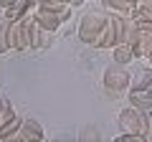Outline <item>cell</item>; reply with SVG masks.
<instances>
[{
	"label": "cell",
	"mask_w": 152,
	"mask_h": 142,
	"mask_svg": "<svg viewBox=\"0 0 152 142\" xmlns=\"http://www.w3.org/2000/svg\"><path fill=\"white\" fill-rule=\"evenodd\" d=\"M36 8H38V0H15L10 8H5V13H3V15H5L8 20H20V18L31 15Z\"/></svg>",
	"instance_id": "5"
},
{
	"label": "cell",
	"mask_w": 152,
	"mask_h": 142,
	"mask_svg": "<svg viewBox=\"0 0 152 142\" xmlns=\"http://www.w3.org/2000/svg\"><path fill=\"white\" fill-rule=\"evenodd\" d=\"M152 86V66H147L145 71H142V76L137 84H132V89H150Z\"/></svg>",
	"instance_id": "16"
},
{
	"label": "cell",
	"mask_w": 152,
	"mask_h": 142,
	"mask_svg": "<svg viewBox=\"0 0 152 142\" xmlns=\"http://www.w3.org/2000/svg\"><path fill=\"white\" fill-rule=\"evenodd\" d=\"M140 114H142V109H137V107L129 104L124 112H119V119H117V122H119V130L122 132H140L142 130V117ZM140 135H142V132H140Z\"/></svg>",
	"instance_id": "3"
},
{
	"label": "cell",
	"mask_w": 152,
	"mask_h": 142,
	"mask_svg": "<svg viewBox=\"0 0 152 142\" xmlns=\"http://www.w3.org/2000/svg\"><path fill=\"white\" fill-rule=\"evenodd\" d=\"M8 26H10V20H3L0 23V56L5 53V51H10V38H8Z\"/></svg>",
	"instance_id": "14"
},
{
	"label": "cell",
	"mask_w": 152,
	"mask_h": 142,
	"mask_svg": "<svg viewBox=\"0 0 152 142\" xmlns=\"http://www.w3.org/2000/svg\"><path fill=\"white\" fill-rule=\"evenodd\" d=\"M112 56H114V64H129L132 59H134V51H132L129 43H119V46H114L112 48Z\"/></svg>",
	"instance_id": "11"
},
{
	"label": "cell",
	"mask_w": 152,
	"mask_h": 142,
	"mask_svg": "<svg viewBox=\"0 0 152 142\" xmlns=\"http://www.w3.org/2000/svg\"><path fill=\"white\" fill-rule=\"evenodd\" d=\"M142 135L147 137V140H152V109H142Z\"/></svg>",
	"instance_id": "15"
},
{
	"label": "cell",
	"mask_w": 152,
	"mask_h": 142,
	"mask_svg": "<svg viewBox=\"0 0 152 142\" xmlns=\"http://www.w3.org/2000/svg\"><path fill=\"white\" fill-rule=\"evenodd\" d=\"M20 124H23V119L20 117H13V119H8V122H3L0 124V142H5V140H10L13 135H15L18 130H20Z\"/></svg>",
	"instance_id": "12"
},
{
	"label": "cell",
	"mask_w": 152,
	"mask_h": 142,
	"mask_svg": "<svg viewBox=\"0 0 152 142\" xmlns=\"http://www.w3.org/2000/svg\"><path fill=\"white\" fill-rule=\"evenodd\" d=\"M13 3H15V0H0V8H3V10H5V8H10Z\"/></svg>",
	"instance_id": "19"
},
{
	"label": "cell",
	"mask_w": 152,
	"mask_h": 142,
	"mask_svg": "<svg viewBox=\"0 0 152 142\" xmlns=\"http://www.w3.org/2000/svg\"><path fill=\"white\" fill-rule=\"evenodd\" d=\"M147 91H150V97H152V86H150V89H147Z\"/></svg>",
	"instance_id": "23"
},
{
	"label": "cell",
	"mask_w": 152,
	"mask_h": 142,
	"mask_svg": "<svg viewBox=\"0 0 152 142\" xmlns=\"http://www.w3.org/2000/svg\"><path fill=\"white\" fill-rule=\"evenodd\" d=\"M3 20H5V15H0V23H3Z\"/></svg>",
	"instance_id": "22"
},
{
	"label": "cell",
	"mask_w": 152,
	"mask_h": 142,
	"mask_svg": "<svg viewBox=\"0 0 152 142\" xmlns=\"http://www.w3.org/2000/svg\"><path fill=\"white\" fill-rule=\"evenodd\" d=\"M104 20H107V10H89V13H84V18L79 20V38H81L86 46L99 48Z\"/></svg>",
	"instance_id": "1"
},
{
	"label": "cell",
	"mask_w": 152,
	"mask_h": 142,
	"mask_svg": "<svg viewBox=\"0 0 152 142\" xmlns=\"http://www.w3.org/2000/svg\"><path fill=\"white\" fill-rule=\"evenodd\" d=\"M132 20H134V26L140 28L142 33H152V20H147V18H140V15H134Z\"/></svg>",
	"instance_id": "17"
},
{
	"label": "cell",
	"mask_w": 152,
	"mask_h": 142,
	"mask_svg": "<svg viewBox=\"0 0 152 142\" xmlns=\"http://www.w3.org/2000/svg\"><path fill=\"white\" fill-rule=\"evenodd\" d=\"M61 3H66V5H71V3H74V0H61Z\"/></svg>",
	"instance_id": "21"
},
{
	"label": "cell",
	"mask_w": 152,
	"mask_h": 142,
	"mask_svg": "<svg viewBox=\"0 0 152 142\" xmlns=\"http://www.w3.org/2000/svg\"><path fill=\"white\" fill-rule=\"evenodd\" d=\"M51 43H53V33L46 31V28H41L36 23V18H33V23H31V51L48 48Z\"/></svg>",
	"instance_id": "4"
},
{
	"label": "cell",
	"mask_w": 152,
	"mask_h": 142,
	"mask_svg": "<svg viewBox=\"0 0 152 142\" xmlns=\"http://www.w3.org/2000/svg\"><path fill=\"white\" fill-rule=\"evenodd\" d=\"M127 102L137 109H152V97L147 89H129L127 91Z\"/></svg>",
	"instance_id": "9"
},
{
	"label": "cell",
	"mask_w": 152,
	"mask_h": 142,
	"mask_svg": "<svg viewBox=\"0 0 152 142\" xmlns=\"http://www.w3.org/2000/svg\"><path fill=\"white\" fill-rule=\"evenodd\" d=\"M33 18H36V23H38L41 28H46V31H51V33H56V31L61 28V23H64L58 13H51V10H38V8L33 10Z\"/></svg>",
	"instance_id": "7"
},
{
	"label": "cell",
	"mask_w": 152,
	"mask_h": 142,
	"mask_svg": "<svg viewBox=\"0 0 152 142\" xmlns=\"http://www.w3.org/2000/svg\"><path fill=\"white\" fill-rule=\"evenodd\" d=\"M102 8L122 18H132V13L137 10V0H102Z\"/></svg>",
	"instance_id": "6"
},
{
	"label": "cell",
	"mask_w": 152,
	"mask_h": 142,
	"mask_svg": "<svg viewBox=\"0 0 152 142\" xmlns=\"http://www.w3.org/2000/svg\"><path fill=\"white\" fill-rule=\"evenodd\" d=\"M66 3H61V0H38V10H51V13H61L66 10Z\"/></svg>",
	"instance_id": "13"
},
{
	"label": "cell",
	"mask_w": 152,
	"mask_h": 142,
	"mask_svg": "<svg viewBox=\"0 0 152 142\" xmlns=\"http://www.w3.org/2000/svg\"><path fill=\"white\" fill-rule=\"evenodd\" d=\"M132 51H134V59H147L152 53V33H142L140 41L132 46Z\"/></svg>",
	"instance_id": "10"
},
{
	"label": "cell",
	"mask_w": 152,
	"mask_h": 142,
	"mask_svg": "<svg viewBox=\"0 0 152 142\" xmlns=\"http://www.w3.org/2000/svg\"><path fill=\"white\" fill-rule=\"evenodd\" d=\"M20 137H23V142H43V140H46V132H43V127L38 124V122L23 119V124H20Z\"/></svg>",
	"instance_id": "8"
},
{
	"label": "cell",
	"mask_w": 152,
	"mask_h": 142,
	"mask_svg": "<svg viewBox=\"0 0 152 142\" xmlns=\"http://www.w3.org/2000/svg\"><path fill=\"white\" fill-rule=\"evenodd\" d=\"M137 8H152V0H137Z\"/></svg>",
	"instance_id": "18"
},
{
	"label": "cell",
	"mask_w": 152,
	"mask_h": 142,
	"mask_svg": "<svg viewBox=\"0 0 152 142\" xmlns=\"http://www.w3.org/2000/svg\"><path fill=\"white\" fill-rule=\"evenodd\" d=\"M102 81H104V89L117 97V94H124L132 89V74L124 69V64H114L104 71Z\"/></svg>",
	"instance_id": "2"
},
{
	"label": "cell",
	"mask_w": 152,
	"mask_h": 142,
	"mask_svg": "<svg viewBox=\"0 0 152 142\" xmlns=\"http://www.w3.org/2000/svg\"><path fill=\"white\" fill-rule=\"evenodd\" d=\"M147 66H152V53H150V56H147Z\"/></svg>",
	"instance_id": "20"
}]
</instances>
